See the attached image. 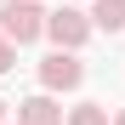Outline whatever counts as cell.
Listing matches in <instances>:
<instances>
[{
  "label": "cell",
  "mask_w": 125,
  "mask_h": 125,
  "mask_svg": "<svg viewBox=\"0 0 125 125\" xmlns=\"http://www.w3.org/2000/svg\"><path fill=\"white\" fill-rule=\"evenodd\" d=\"M46 17L51 11H40V0H0V34L17 40V46H29V40L46 34Z\"/></svg>",
  "instance_id": "6da1fadb"
},
{
  "label": "cell",
  "mask_w": 125,
  "mask_h": 125,
  "mask_svg": "<svg viewBox=\"0 0 125 125\" xmlns=\"http://www.w3.org/2000/svg\"><path fill=\"white\" fill-rule=\"evenodd\" d=\"M40 85H46V91H80V85H85V62L57 46L46 62H40Z\"/></svg>",
  "instance_id": "7a4b0ae2"
},
{
  "label": "cell",
  "mask_w": 125,
  "mask_h": 125,
  "mask_svg": "<svg viewBox=\"0 0 125 125\" xmlns=\"http://www.w3.org/2000/svg\"><path fill=\"white\" fill-rule=\"evenodd\" d=\"M91 11H74V6H62V11H51L46 17V34L57 40V46L62 51H80V46H85V40H91Z\"/></svg>",
  "instance_id": "3957f363"
},
{
  "label": "cell",
  "mask_w": 125,
  "mask_h": 125,
  "mask_svg": "<svg viewBox=\"0 0 125 125\" xmlns=\"http://www.w3.org/2000/svg\"><path fill=\"white\" fill-rule=\"evenodd\" d=\"M17 125H62V108L51 97H29V102H17Z\"/></svg>",
  "instance_id": "277c9868"
},
{
  "label": "cell",
  "mask_w": 125,
  "mask_h": 125,
  "mask_svg": "<svg viewBox=\"0 0 125 125\" xmlns=\"http://www.w3.org/2000/svg\"><path fill=\"white\" fill-rule=\"evenodd\" d=\"M91 23L102 34H119L125 29V0H97V6H91Z\"/></svg>",
  "instance_id": "5b68a950"
},
{
  "label": "cell",
  "mask_w": 125,
  "mask_h": 125,
  "mask_svg": "<svg viewBox=\"0 0 125 125\" xmlns=\"http://www.w3.org/2000/svg\"><path fill=\"white\" fill-rule=\"evenodd\" d=\"M68 125H108V108L102 102H80V108H68Z\"/></svg>",
  "instance_id": "8992f818"
},
{
  "label": "cell",
  "mask_w": 125,
  "mask_h": 125,
  "mask_svg": "<svg viewBox=\"0 0 125 125\" xmlns=\"http://www.w3.org/2000/svg\"><path fill=\"white\" fill-rule=\"evenodd\" d=\"M6 68H17V40L0 34V74H6Z\"/></svg>",
  "instance_id": "52a82bcc"
},
{
  "label": "cell",
  "mask_w": 125,
  "mask_h": 125,
  "mask_svg": "<svg viewBox=\"0 0 125 125\" xmlns=\"http://www.w3.org/2000/svg\"><path fill=\"white\" fill-rule=\"evenodd\" d=\"M114 125H125V108H119V114H114Z\"/></svg>",
  "instance_id": "ba28073f"
},
{
  "label": "cell",
  "mask_w": 125,
  "mask_h": 125,
  "mask_svg": "<svg viewBox=\"0 0 125 125\" xmlns=\"http://www.w3.org/2000/svg\"><path fill=\"white\" fill-rule=\"evenodd\" d=\"M0 119H6V102H0Z\"/></svg>",
  "instance_id": "9c48e42d"
}]
</instances>
